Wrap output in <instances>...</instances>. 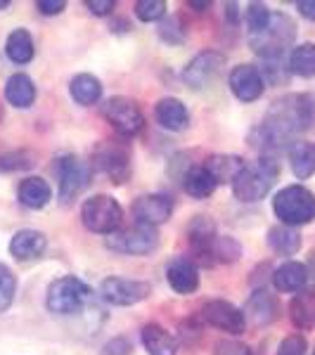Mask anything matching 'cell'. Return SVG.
<instances>
[{
  "instance_id": "6da1fadb",
  "label": "cell",
  "mask_w": 315,
  "mask_h": 355,
  "mask_svg": "<svg viewBox=\"0 0 315 355\" xmlns=\"http://www.w3.org/2000/svg\"><path fill=\"white\" fill-rule=\"evenodd\" d=\"M315 123V100L306 93H291L275 100L266 119L254 130L251 140L263 152H278L289 145L294 135Z\"/></svg>"
},
{
  "instance_id": "7a4b0ae2",
  "label": "cell",
  "mask_w": 315,
  "mask_h": 355,
  "mask_svg": "<svg viewBox=\"0 0 315 355\" xmlns=\"http://www.w3.org/2000/svg\"><path fill=\"white\" fill-rule=\"evenodd\" d=\"M278 162L273 157H261L259 162L247 164L232 182L235 197L244 204L261 202L278 180Z\"/></svg>"
},
{
  "instance_id": "3957f363",
  "label": "cell",
  "mask_w": 315,
  "mask_h": 355,
  "mask_svg": "<svg viewBox=\"0 0 315 355\" xmlns=\"http://www.w3.org/2000/svg\"><path fill=\"white\" fill-rule=\"evenodd\" d=\"M273 211L282 225H306L315 218V194L303 185H287L275 194Z\"/></svg>"
},
{
  "instance_id": "277c9868",
  "label": "cell",
  "mask_w": 315,
  "mask_h": 355,
  "mask_svg": "<svg viewBox=\"0 0 315 355\" xmlns=\"http://www.w3.org/2000/svg\"><path fill=\"white\" fill-rule=\"evenodd\" d=\"M296 36V24L289 19L287 15L278 12L271 17L268 26L259 33H249V45L259 53L263 60H280L284 55V50L294 43Z\"/></svg>"
},
{
  "instance_id": "5b68a950",
  "label": "cell",
  "mask_w": 315,
  "mask_h": 355,
  "mask_svg": "<svg viewBox=\"0 0 315 355\" xmlns=\"http://www.w3.org/2000/svg\"><path fill=\"white\" fill-rule=\"evenodd\" d=\"M90 299V287L83 279L74 277V275H65L57 277L48 287V296H45V306L55 315H76Z\"/></svg>"
},
{
  "instance_id": "8992f818",
  "label": "cell",
  "mask_w": 315,
  "mask_h": 355,
  "mask_svg": "<svg viewBox=\"0 0 315 355\" xmlns=\"http://www.w3.org/2000/svg\"><path fill=\"white\" fill-rule=\"evenodd\" d=\"M81 220L90 232L107 234L117 232L124 220V209L110 194H95V197L85 199L81 206Z\"/></svg>"
},
{
  "instance_id": "52a82bcc",
  "label": "cell",
  "mask_w": 315,
  "mask_h": 355,
  "mask_svg": "<svg viewBox=\"0 0 315 355\" xmlns=\"http://www.w3.org/2000/svg\"><path fill=\"white\" fill-rule=\"evenodd\" d=\"M157 244H159L157 227L142 225V223H135V225L124 227V230L119 227L117 232H112L107 237V246L124 256H145L157 249Z\"/></svg>"
},
{
  "instance_id": "ba28073f",
  "label": "cell",
  "mask_w": 315,
  "mask_h": 355,
  "mask_svg": "<svg viewBox=\"0 0 315 355\" xmlns=\"http://www.w3.org/2000/svg\"><path fill=\"white\" fill-rule=\"evenodd\" d=\"M102 116L107 119V123L112 125L121 137H133L142 130L145 125V116H142L140 107L135 105L130 97L117 95L102 105Z\"/></svg>"
},
{
  "instance_id": "9c48e42d",
  "label": "cell",
  "mask_w": 315,
  "mask_h": 355,
  "mask_svg": "<svg viewBox=\"0 0 315 355\" xmlns=\"http://www.w3.org/2000/svg\"><path fill=\"white\" fill-rule=\"evenodd\" d=\"M55 173H57V187H60L57 194L67 204L85 190V185L90 180V166L83 164L74 154H65V157L57 159Z\"/></svg>"
},
{
  "instance_id": "30bf717a",
  "label": "cell",
  "mask_w": 315,
  "mask_h": 355,
  "mask_svg": "<svg viewBox=\"0 0 315 355\" xmlns=\"http://www.w3.org/2000/svg\"><path fill=\"white\" fill-rule=\"evenodd\" d=\"M93 168L121 185L130 175V150L121 142H100L93 152Z\"/></svg>"
},
{
  "instance_id": "8fae6325",
  "label": "cell",
  "mask_w": 315,
  "mask_h": 355,
  "mask_svg": "<svg viewBox=\"0 0 315 355\" xmlns=\"http://www.w3.org/2000/svg\"><path fill=\"white\" fill-rule=\"evenodd\" d=\"M152 287L140 279L128 277H107L100 284V296L112 306H135L150 296Z\"/></svg>"
},
{
  "instance_id": "7c38bea8",
  "label": "cell",
  "mask_w": 315,
  "mask_h": 355,
  "mask_svg": "<svg viewBox=\"0 0 315 355\" xmlns=\"http://www.w3.org/2000/svg\"><path fill=\"white\" fill-rule=\"evenodd\" d=\"M202 318L206 324L211 327L225 331V334H242L247 329V318H244V311H239L237 306H232L230 301L223 299H214L209 303H204L202 308Z\"/></svg>"
},
{
  "instance_id": "4fadbf2b",
  "label": "cell",
  "mask_w": 315,
  "mask_h": 355,
  "mask_svg": "<svg viewBox=\"0 0 315 355\" xmlns=\"http://www.w3.org/2000/svg\"><path fill=\"white\" fill-rule=\"evenodd\" d=\"M223 67H225V55L216 53V50H206V53L192 57V62L182 71V78H185V83L190 88L199 90L206 88L209 83H214L223 71Z\"/></svg>"
},
{
  "instance_id": "5bb4252c",
  "label": "cell",
  "mask_w": 315,
  "mask_h": 355,
  "mask_svg": "<svg viewBox=\"0 0 315 355\" xmlns=\"http://www.w3.org/2000/svg\"><path fill=\"white\" fill-rule=\"evenodd\" d=\"M228 85L239 102H256L266 90V78H263L259 67L237 64L228 76Z\"/></svg>"
},
{
  "instance_id": "9a60e30c",
  "label": "cell",
  "mask_w": 315,
  "mask_h": 355,
  "mask_svg": "<svg viewBox=\"0 0 315 355\" xmlns=\"http://www.w3.org/2000/svg\"><path fill=\"white\" fill-rule=\"evenodd\" d=\"M133 216L135 223H142V225L157 227L171 218L173 214V199L166 197V194H142L133 202Z\"/></svg>"
},
{
  "instance_id": "2e32d148",
  "label": "cell",
  "mask_w": 315,
  "mask_h": 355,
  "mask_svg": "<svg viewBox=\"0 0 315 355\" xmlns=\"http://www.w3.org/2000/svg\"><path fill=\"white\" fill-rule=\"evenodd\" d=\"M166 279L180 296H190L199 289V268L190 256H176L166 266Z\"/></svg>"
},
{
  "instance_id": "e0dca14e",
  "label": "cell",
  "mask_w": 315,
  "mask_h": 355,
  "mask_svg": "<svg viewBox=\"0 0 315 355\" xmlns=\"http://www.w3.org/2000/svg\"><path fill=\"white\" fill-rule=\"evenodd\" d=\"M216 239H219L216 223L209 216H197L187 225V242H190L192 254L202 263H211V251H214Z\"/></svg>"
},
{
  "instance_id": "ac0fdd59",
  "label": "cell",
  "mask_w": 315,
  "mask_h": 355,
  "mask_svg": "<svg viewBox=\"0 0 315 355\" xmlns=\"http://www.w3.org/2000/svg\"><path fill=\"white\" fill-rule=\"evenodd\" d=\"M45 246H48V239H45L43 232L24 227V230H17L15 237L10 239V254H12V259L22 263L36 261L43 256Z\"/></svg>"
},
{
  "instance_id": "d6986e66",
  "label": "cell",
  "mask_w": 315,
  "mask_h": 355,
  "mask_svg": "<svg viewBox=\"0 0 315 355\" xmlns=\"http://www.w3.org/2000/svg\"><path fill=\"white\" fill-rule=\"evenodd\" d=\"M154 116H157L162 128L173 130V133L185 130L187 123H190V112L178 97H162L157 102V107H154Z\"/></svg>"
},
{
  "instance_id": "ffe728a7",
  "label": "cell",
  "mask_w": 315,
  "mask_h": 355,
  "mask_svg": "<svg viewBox=\"0 0 315 355\" xmlns=\"http://www.w3.org/2000/svg\"><path fill=\"white\" fill-rule=\"evenodd\" d=\"M280 313V303L275 299V294L266 289H256L254 294L247 299V306H244V318L251 320L254 324H271Z\"/></svg>"
},
{
  "instance_id": "44dd1931",
  "label": "cell",
  "mask_w": 315,
  "mask_h": 355,
  "mask_svg": "<svg viewBox=\"0 0 315 355\" xmlns=\"http://www.w3.org/2000/svg\"><path fill=\"white\" fill-rule=\"evenodd\" d=\"M17 199H19V204L26 206V209H33V211L43 209V206H48L50 199H53V187H50L48 180H43V178L28 175L19 182V187H17Z\"/></svg>"
},
{
  "instance_id": "7402d4cb",
  "label": "cell",
  "mask_w": 315,
  "mask_h": 355,
  "mask_svg": "<svg viewBox=\"0 0 315 355\" xmlns=\"http://www.w3.org/2000/svg\"><path fill=\"white\" fill-rule=\"evenodd\" d=\"M308 282V270L299 261H287L273 272V284L278 291L291 294V291H301Z\"/></svg>"
},
{
  "instance_id": "603a6c76",
  "label": "cell",
  "mask_w": 315,
  "mask_h": 355,
  "mask_svg": "<svg viewBox=\"0 0 315 355\" xmlns=\"http://www.w3.org/2000/svg\"><path fill=\"white\" fill-rule=\"evenodd\" d=\"M5 100L17 110H28L36 102V85L26 73H12L5 83Z\"/></svg>"
},
{
  "instance_id": "cb8c5ba5",
  "label": "cell",
  "mask_w": 315,
  "mask_h": 355,
  "mask_svg": "<svg viewBox=\"0 0 315 355\" xmlns=\"http://www.w3.org/2000/svg\"><path fill=\"white\" fill-rule=\"evenodd\" d=\"M142 346L147 355H176L178 351V341L171 331H166L162 324H145L142 327Z\"/></svg>"
},
{
  "instance_id": "d4e9b609",
  "label": "cell",
  "mask_w": 315,
  "mask_h": 355,
  "mask_svg": "<svg viewBox=\"0 0 315 355\" xmlns=\"http://www.w3.org/2000/svg\"><path fill=\"white\" fill-rule=\"evenodd\" d=\"M289 318L294 327L311 329L315 327V287L301 289L289 303Z\"/></svg>"
},
{
  "instance_id": "484cf974",
  "label": "cell",
  "mask_w": 315,
  "mask_h": 355,
  "mask_svg": "<svg viewBox=\"0 0 315 355\" xmlns=\"http://www.w3.org/2000/svg\"><path fill=\"white\" fill-rule=\"evenodd\" d=\"M206 168H209V173L214 175V180L219 182H235V178L242 173V168L247 166L242 157H237V154H214V157H209V162L204 164Z\"/></svg>"
},
{
  "instance_id": "4316f807",
  "label": "cell",
  "mask_w": 315,
  "mask_h": 355,
  "mask_svg": "<svg viewBox=\"0 0 315 355\" xmlns=\"http://www.w3.org/2000/svg\"><path fill=\"white\" fill-rule=\"evenodd\" d=\"M219 187V182L214 180V175L209 173V168L202 166H190L187 173L182 175V190H185L194 199H206L214 194V190Z\"/></svg>"
},
{
  "instance_id": "83f0119b",
  "label": "cell",
  "mask_w": 315,
  "mask_h": 355,
  "mask_svg": "<svg viewBox=\"0 0 315 355\" xmlns=\"http://www.w3.org/2000/svg\"><path fill=\"white\" fill-rule=\"evenodd\" d=\"M33 53L36 48H33V38L26 28H15L5 41V55L12 64H28L33 60Z\"/></svg>"
},
{
  "instance_id": "f1b7e54d",
  "label": "cell",
  "mask_w": 315,
  "mask_h": 355,
  "mask_svg": "<svg viewBox=\"0 0 315 355\" xmlns=\"http://www.w3.org/2000/svg\"><path fill=\"white\" fill-rule=\"evenodd\" d=\"M69 93H71L74 100L83 107L97 105L102 97V83L100 78L93 76V73H78V76L71 78L69 83Z\"/></svg>"
},
{
  "instance_id": "f546056e",
  "label": "cell",
  "mask_w": 315,
  "mask_h": 355,
  "mask_svg": "<svg viewBox=\"0 0 315 355\" xmlns=\"http://www.w3.org/2000/svg\"><path fill=\"white\" fill-rule=\"evenodd\" d=\"M289 166L299 180H306L315 173V145L313 142H294L289 147Z\"/></svg>"
},
{
  "instance_id": "4dcf8cb0",
  "label": "cell",
  "mask_w": 315,
  "mask_h": 355,
  "mask_svg": "<svg viewBox=\"0 0 315 355\" xmlns=\"http://www.w3.org/2000/svg\"><path fill=\"white\" fill-rule=\"evenodd\" d=\"M268 244L282 256H294L301 249V234L289 225H275L268 230Z\"/></svg>"
},
{
  "instance_id": "1f68e13d",
  "label": "cell",
  "mask_w": 315,
  "mask_h": 355,
  "mask_svg": "<svg viewBox=\"0 0 315 355\" xmlns=\"http://www.w3.org/2000/svg\"><path fill=\"white\" fill-rule=\"evenodd\" d=\"M289 71L296 73V76H301V78L315 76V45L313 43H303V45H299V48L291 50Z\"/></svg>"
},
{
  "instance_id": "d6a6232c",
  "label": "cell",
  "mask_w": 315,
  "mask_h": 355,
  "mask_svg": "<svg viewBox=\"0 0 315 355\" xmlns=\"http://www.w3.org/2000/svg\"><path fill=\"white\" fill-rule=\"evenodd\" d=\"M273 12L268 10V5L263 3H249L247 10H244V21H247L249 26V33H259L263 28L268 26V21H271Z\"/></svg>"
},
{
  "instance_id": "836d02e7",
  "label": "cell",
  "mask_w": 315,
  "mask_h": 355,
  "mask_svg": "<svg viewBox=\"0 0 315 355\" xmlns=\"http://www.w3.org/2000/svg\"><path fill=\"white\" fill-rule=\"evenodd\" d=\"M239 244L232 237H221L216 239L214 251H211V263H235L239 259Z\"/></svg>"
},
{
  "instance_id": "e575fe53",
  "label": "cell",
  "mask_w": 315,
  "mask_h": 355,
  "mask_svg": "<svg viewBox=\"0 0 315 355\" xmlns=\"http://www.w3.org/2000/svg\"><path fill=\"white\" fill-rule=\"evenodd\" d=\"M15 294H17V279L12 270L8 266L0 263V313H5L15 301Z\"/></svg>"
},
{
  "instance_id": "d590c367",
  "label": "cell",
  "mask_w": 315,
  "mask_h": 355,
  "mask_svg": "<svg viewBox=\"0 0 315 355\" xmlns=\"http://www.w3.org/2000/svg\"><path fill=\"white\" fill-rule=\"evenodd\" d=\"M166 15V3L164 0H137L135 3V17L140 21H159Z\"/></svg>"
},
{
  "instance_id": "8d00e7d4",
  "label": "cell",
  "mask_w": 315,
  "mask_h": 355,
  "mask_svg": "<svg viewBox=\"0 0 315 355\" xmlns=\"http://www.w3.org/2000/svg\"><path fill=\"white\" fill-rule=\"evenodd\" d=\"M159 36H162L166 43L178 45L182 43V38H185V26H182V21L178 17H169V19H164L162 24H159Z\"/></svg>"
},
{
  "instance_id": "74e56055",
  "label": "cell",
  "mask_w": 315,
  "mask_h": 355,
  "mask_svg": "<svg viewBox=\"0 0 315 355\" xmlns=\"http://www.w3.org/2000/svg\"><path fill=\"white\" fill-rule=\"evenodd\" d=\"M306 351H308L306 339H303L301 334H291L280 343L278 355H306Z\"/></svg>"
},
{
  "instance_id": "f35d334b",
  "label": "cell",
  "mask_w": 315,
  "mask_h": 355,
  "mask_svg": "<svg viewBox=\"0 0 315 355\" xmlns=\"http://www.w3.org/2000/svg\"><path fill=\"white\" fill-rule=\"evenodd\" d=\"M31 166V154L26 152H12L0 157V171H19V168H28Z\"/></svg>"
},
{
  "instance_id": "ab89813d",
  "label": "cell",
  "mask_w": 315,
  "mask_h": 355,
  "mask_svg": "<svg viewBox=\"0 0 315 355\" xmlns=\"http://www.w3.org/2000/svg\"><path fill=\"white\" fill-rule=\"evenodd\" d=\"M214 355H251L249 346L242 341H232V339H221L216 343Z\"/></svg>"
},
{
  "instance_id": "60d3db41",
  "label": "cell",
  "mask_w": 315,
  "mask_h": 355,
  "mask_svg": "<svg viewBox=\"0 0 315 355\" xmlns=\"http://www.w3.org/2000/svg\"><path fill=\"white\" fill-rule=\"evenodd\" d=\"M130 351H133V343L126 336H114L112 341L102 346V355H130Z\"/></svg>"
},
{
  "instance_id": "b9f144b4",
  "label": "cell",
  "mask_w": 315,
  "mask_h": 355,
  "mask_svg": "<svg viewBox=\"0 0 315 355\" xmlns=\"http://www.w3.org/2000/svg\"><path fill=\"white\" fill-rule=\"evenodd\" d=\"M65 8H67L65 0H38V3H36V10H38L41 15H45V17L60 15Z\"/></svg>"
},
{
  "instance_id": "7bdbcfd3",
  "label": "cell",
  "mask_w": 315,
  "mask_h": 355,
  "mask_svg": "<svg viewBox=\"0 0 315 355\" xmlns=\"http://www.w3.org/2000/svg\"><path fill=\"white\" fill-rule=\"evenodd\" d=\"M85 8L97 17H105L117 8V3H114V0H85Z\"/></svg>"
},
{
  "instance_id": "ee69618b",
  "label": "cell",
  "mask_w": 315,
  "mask_h": 355,
  "mask_svg": "<svg viewBox=\"0 0 315 355\" xmlns=\"http://www.w3.org/2000/svg\"><path fill=\"white\" fill-rule=\"evenodd\" d=\"M296 10L301 12V17L315 21V0H299V3H296Z\"/></svg>"
},
{
  "instance_id": "f6af8a7d",
  "label": "cell",
  "mask_w": 315,
  "mask_h": 355,
  "mask_svg": "<svg viewBox=\"0 0 315 355\" xmlns=\"http://www.w3.org/2000/svg\"><path fill=\"white\" fill-rule=\"evenodd\" d=\"M239 5L237 3H228L225 5V12H228V19H230L232 21V24H235V21H237L239 19Z\"/></svg>"
},
{
  "instance_id": "bcb514c9",
  "label": "cell",
  "mask_w": 315,
  "mask_h": 355,
  "mask_svg": "<svg viewBox=\"0 0 315 355\" xmlns=\"http://www.w3.org/2000/svg\"><path fill=\"white\" fill-rule=\"evenodd\" d=\"M190 8H194V10H199V12H204V10H209L211 8V3L209 0H190Z\"/></svg>"
},
{
  "instance_id": "7dc6e473",
  "label": "cell",
  "mask_w": 315,
  "mask_h": 355,
  "mask_svg": "<svg viewBox=\"0 0 315 355\" xmlns=\"http://www.w3.org/2000/svg\"><path fill=\"white\" fill-rule=\"evenodd\" d=\"M306 270H308V279H313V282H315V251H313L311 256H308Z\"/></svg>"
},
{
  "instance_id": "c3c4849f",
  "label": "cell",
  "mask_w": 315,
  "mask_h": 355,
  "mask_svg": "<svg viewBox=\"0 0 315 355\" xmlns=\"http://www.w3.org/2000/svg\"><path fill=\"white\" fill-rule=\"evenodd\" d=\"M5 8H10V0H0V10H5Z\"/></svg>"
},
{
  "instance_id": "681fc988",
  "label": "cell",
  "mask_w": 315,
  "mask_h": 355,
  "mask_svg": "<svg viewBox=\"0 0 315 355\" xmlns=\"http://www.w3.org/2000/svg\"><path fill=\"white\" fill-rule=\"evenodd\" d=\"M313 355H315V353H313Z\"/></svg>"
}]
</instances>
